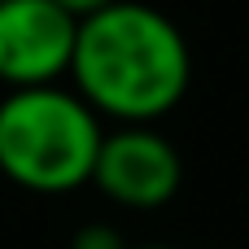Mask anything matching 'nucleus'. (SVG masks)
I'll list each match as a JSON object with an SVG mask.
<instances>
[{"label": "nucleus", "mask_w": 249, "mask_h": 249, "mask_svg": "<svg viewBox=\"0 0 249 249\" xmlns=\"http://www.w3.org/2000/svg\"><path fill=\"white\" fill-rule=\"evenodd\" d=\"M70 79L96 114L123 127H153L184 101L193 53L184 31L153 4L114 0L79 18Z\"/></svg>", "instance_id": "1"}, {"label": "nucleus", "mask_w": 249, "mask_h": 249, "mask_svg": "<svg viewBox=\"0 0 249 249\" xmlns=\"http://www.w3.org/2000/svg\"><path fill=\"white\" fill-rule=\"evenodd\" d=\"M101 140V114L57 83L18 88L0 101V171L26 193L61 197L92 184Z\"/></svg>", "instance_id": "2"}, {"label": "nucleus", "mask_w": 249, "mask_h": 249, "mask_svg": "<svg viewBox=\"0 0 249 249\" xmlns=\"http://www.w3.org/2000/svg\"><path fill=\"white\" fill-rule=\"evenodd\" d=\"M79 18L53 0H0V83L48 88L70 74Z\"/></svg>", "instance_id": "3"}, {"label": "nucleus", "mask_w": 249, "mask_h": 249, "mask_svg": "<svg viewBox=\"0 0 249 249\" xmlns=\"http://www.w3.org/2000/svg\"><path fill=\"white\" fill-rule=\"evenodd\" d=\"M92 184L109 201L127 206V210H158L179 193L184 162H179V149L162 131H153V127H118V131H109L101 140Z\"/></svg>", "instance_id": "4"}, {"label": "nucleus", "mask_w": 249, "mask_h": 249, "mask_svg": "<svg viewBox=\"0 0 249 249\" xmlns=\"http://www.w3.org/2000/svg\"><path fill=\"white\" fill-rule=\"evenodd\" d=\"M70 249H131V245H127L109 223H88V228L74 236V245H70Z\"/></svg>", "instance_id": "5"}, {"label": "nucleus", "mask_w": 249, "mask_h": 249, "mask_svg": "<svg viewBox=\"0 0 249 249\" xmlns=\"http://www.w3.org/2000/svg\"><path fill=\"white\" fill-rule=\"evenodd\" d=\"M53 4H61L70 18H88V13H96V9H105V4H114V0H53Z\"/></svg>", "instance_id": "6"}, {"label": "nucleus", "mask_w": 249, "mask_h": 249, "mask_svg": "<svg viewBox=\"0 0 249 249\" xmlns=\"http://www.w3.org/2000/svg\"><path fill=\"white\" fill-rule=\"evenodd\" d=\"M136 249H175V245H136Z\"/></svg>", "instance_id": "7"}]
</instances>
